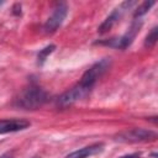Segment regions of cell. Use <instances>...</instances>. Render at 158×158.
<instances>
[{
  "label": "cell",
  "mask_w": 158,
  "mask_h": 158,
  "mask_svg": "<svg viewBox=\"0 0 158 158\" xmlns=\"http://www.w3.org/2000/svg\"><path fill=\"white\" fill-rule=\"evenodd\" d=\"M47 100H48L47 93L42 88L32 84L22 91V94L19 96L16 101V105L25 110H36L42 105H44Z\"/></svg>",
  "instance_id": "6da1fadb"
},
{
  "label": "cell",
  "mask_w": 158,
  "mask_h": 158,
  "mask_svg": "<svg viewBox=\"0 0 158 158\" xmlns=\"http://www.w3.org/2000/svg\"><path fill=\"white\" fill-rule=\"evenodd\" d=\"M111 64V59L110 58H104L99 62H96L94 65H91L81 77L80 81L78 83L83 89H85L86 91L90 93V90L93 89V86L95 85V83L98 81V79L109 69Z\"/></svg>",
  "instance_id": "7a4b0ae2"
},
{
  "label": "cell",
  "mask_w": 158,
  "mask_h": 158,
  "mask_svg": "<svg viewBox=\"0 0 158 158\" xmlns=\"http://www.w3.org/2000/svg\"><path fill=\"white\" fill-rule=\"evenodd\" d=\"M156 138H157L156 132L151 130H144V128H131L116 135V141L125 142V143L146 142V141H153Z\"/></svg>",
  "instance_id": "3957f363"
},
{
  "label": "cell",
  "mask_w": 158,
  "mask_h": 158,
  "mask_svg": "<svg viewBox=\"0 0 158 158\" xmlns=\"http://www.w3.org/2000/svg\"><path fill=\"white\" fill-rule=\"evenodd\" d=\"M67 14H68V6L65 2H58L54 9H53V12L52 15L47 19L44 26H43V30L44 32L47 33H52L54 31H57V28L63 23L64 19L67 17Z\"/></svg>",
  "instance_id": "277c9868"
},
{
  "label": "cell",
  "mask_w": 158,
  "mask_h": 158,
  "mask_svg": "<svg viewBox=\"0 0 158 158\" xmlns=\"http://www.w3.org/2000/svg\"><path fill=\"white\" fill-rule=\"evenodd\" d=\"M142 26V21L138 19V20H135L130 27V30L120 38H116V40H110V41H106V42H100L102 44H106V46H111V47H115V48H120V49H126L133 41V38L136 37L137 32L139 31Z\"/></svg>",
  "instance_id": "5b68a950"
},
{
  "label": "cell",
  "mask_w": 158,
  "mask_h": 158,
  "mask_svg": "<svg viewBox=\"0 0 158 158\" xmlns=\"http://www.w3.org/2000/svg\"><path fill=\"white\" fill-rule=\"evenodd\" d=\"M135 4H136L135 1H125V2H122L118 7H116V9L105 19V21L99 26V28H98L99 33H105V32L110 31V30L120 21V19H121L122 14L125 12V10H128V9H130L132 5H135Z\"/></svg>",
  "instance_id": "8992f818"
},
{
  "label": "cell",
  "mask_w": 158,
  "mask_h": 158,
  "mask_svg": "<svg viewBox=\"0 0 158 158\" xmlns=\"http://www.w3.org/2000/svg\"><path fill=\"white\" fill-rule=\"evenodd\" d=\"M31 123L25 118H5L0 120V135L17 132L27 128Z\"/></svg>",
  "instance_id": "52a82bcc"
},
{
  "label": "cell",
  "mask_w": 158,
  "mask_h": 158,
  "mask_svg": "<svg viewBox=\"0 0 158 158\" xmlns=\"http://www.w3.org/2000/svg\"><path fill=\"white\" fill-rule=\"evenodd\" d=\"M102 149H104V143H94V144L83 147L78 151L69 153L65 158H89L91 156H95V154L102 152Z\"/></svg>",
  "instance_id": "ba28073f"
},
{
  "label": "cell",
  "mask_w": 158,
  "mask_h": 158,
  "mask_svg": "<svg viewBox=\"0 0 158 158\" xmlns=\"http://www.w3.org/2000/svg\"><path fill=\"white\" fill-rule=\"evenodd\" d=\"M157 40H158V27L154 26V27L151 30V32L147 35V37H146L144 47H147V48H152V47H154L156 43H157Z\"/></svg>",
  "instance_id": "9c48e42d"
},
{
  "label": "cell",
  "mask_w": 158,
  "mask_h": 158,
  "mask_svg": "<svg viewBox=\"0 0 158 158\" xmlns=\"http://www.w3.org/2000/svg\"><path fill=\"white\" fill-rule=\"evenodd\" d=\"M156 2L154 1H144V2H142L137 9H136V11H135V20H137V19H139V17H142L144 14H147L148 12V10L154 5Z\"/></svg>",
  "instance_id": "30bf717a"
},
{
  "label": "cell",
  "mask_w": 158,
  "mask_h": 158,
  "mask_svg": "<svg viewBox=\"0 0 158 158\" xmlns=\"http://www.w3.org/2000/svg\"><path fill=\"white\" fill-rule=\"evenodd\" d=\"M54 49H56V46H54V44H49V46L44 47L43 49H41V51L38 52V54H37V63H38L40 65H42V64L44 63V60L47 59V57H48Z\"/></svg>",
  "instance_id": "8fae6325"
},
{
  "label": "cell",
  "mask_w": 158,
  "mask_h": 158,
  "mask_svg": "<svg viewBox=\"0 0 158 158\" xmlns=\"http://www.w3.org/2000/svg\"><path fill=\"white\" fill-rule=\"evenodd\" d=\"M139 153H132V154H127V156H122L120 158H139Z\"/></svg>",
  "instance_id": "7c38bea8"
},
{
  "label": "cell",
  "mask_w": 158,
  "mask_h": 158,
  "mask_svg": "<svg viewBox=\"0 0 158 158\" xmlns=\"http://www.w3.org/2000/svg\"><path fill=\"white\" fill-rule=\"evenodd\" d=\"M0 158H12V157H11V156H10L9 153H6V154H2V156H1Z\"/></svg>",
  "instance_id": "4fadbf2b"
},
{
  "label": "cell",
  "mask_w": 158,
  "mask_h": 158,
  "mask_svg": "<svg viewBox=\"0 0 158 158\" xmlns=\"http://www.w3.org/2000/svg\"><path fill=\"white\" fill-rule=\"evenodd\" d=\"M31 158H41V157H38V156H35V157H31Z\"/></svg>",
  "instance_id": "5bb4252c"
}]
</instances>
